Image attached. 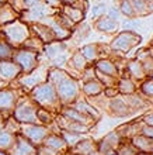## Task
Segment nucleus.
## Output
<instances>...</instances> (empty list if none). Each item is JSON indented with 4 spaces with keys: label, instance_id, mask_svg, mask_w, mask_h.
I'll list each match as a JSON object with an SVG mask.
<instances>
[{
    "label": "nucleus",
    "instance_id": "nucleus-1",
    "mask_svg": "<svg viewBox=\"0 0 153 155\" xmlns=\"http://www.w3.org/2000/svg\"><path fill=\"white\" fill-rule=\"evenodd\" d=\"M31 96L38 104L44 107H55L59 104L56 89L51 82H44V83L37 85L35 89H32Z\"/></svg>",
    "mask_w": 153,
    "mask_h": 155
},
{
    "label": "nucleus",
    "instance_id": "nucleus-2",
    "mask_svg": "<svg viewBox=\"0 0 153 155\" xmlns=\"http://www.w3.org/2000/svg\"><path fill=\"white\" fill-rule=\"evenodd\" d=\"M55 89H56L59 100H61L62 103H65V104L73 103L76 100L77 94H79V85H77V82L70 76L63 79L61 83H58V85L55 86Z\"/></svg>",
    "mask_w": 153,
    "mask_h": 155
},
{
    "label": "nucleus",
    "instance_id": "nucleus-3",
    "mask_svg": "<svg viewBox=\"0 0 153 155\" xmlns=\"http://www.w3.org/2000/svg\"><path fill=\"white\" fill-rule=\"evenodd\" d=\"M4 34L10 44L20 45L28 38V27L21 21H13L4 27Z\"/></svg>",
    "mask_w": 153,
    "mask_h": 155
},
{
    "label": "nucleus",
    "instance_id": "nucleus-4",
    "mask_svg": "<svg viewBox=\"0 0 153 155\" xmlns=\"http://www.w3.org/2000/svg\"><path fill=\"white\" fill-rule=\"evenodd\" d=\"M14 118L21 124H37V109L31 102H23L14 109Z\"/></svg>",
    "mask_w": 153,
    "mask_h": 155
},
{
    "label": "nucleus",
    "instance_id": "nucleus-5",
    "mask_svg": "<svg viewBox=\"0 0 153 155\" xmlns=\"http://www.w3.org/2000/svg\"><path fill=\"white\" fill-rule=\"evenodd\" d=\"M23 137H25L34 145H38L44 143V140L48 137V128L38 124H23Z\"/></svg>",
    "mask_w": 153,
    "mask_h": 155
},
{
    "label": "nucleus",
    "instance_id": "nucleus-6",
    "mask_svg": "<svg viewBox=\"0 0 153 155\" xmlns=\"http://www.w3.org/2000/svg\"><path fill=\"white\" fill-rule=\"evenodd\" d=\"M14 62L21 68L24 72H32L35 71L38 59H37V54L30 49H21L14 55Z\"/></svg>",
    "mask_w": 153,
    "mask_h": 155
},
{
    "label": "nucleus",
    "instance_id": "nucleus-7",
    "mask_svg": "<svg viewBox=\"0 0 153 155\" xmlns=\"http://www.w3.org/2000/svg\"><path fill=\"white\" fill-rule=\"evenodd\" d=\"M141 41V37H138L136 34H133V31H124L122 34H120L115 40L113 41L114 49H120V51H129L131 48H133L135 45Z\"/></svg>",
    "mask_w": 153,
    "mask_h": 155
},
{
    "label": "nucleus",
    "instance_id": "nucleus-8",
    "mask_svg": "<svg viewBox=\"0 0 153 155\" xmlns=\"http://www.w3.org/2000/svg\"><path fill=\"white\" fill-rule=\"evenodd\" d=\"M108 107H110L111 114L115 116V117H126L131 113V109L128 107L125 99H121V97H114L110 102Z\"/></svg>",
    "mask_w": 153,
    "mask_h": 155
},
{
    "label": "nucleus",
    "instance_id": "nucleus-9",
    "mask_svg": "<svg viewBox=\"0 0 153 155\" xmlns=\"http://www.w3.org/2000/svg\"><path fill=\"white\" fill-rule=\"evenodd\" d=\"M21 74V68L13 61H0V76L4 79H14Z\"/></svg>",
    "mask_w": 153,
    "mask_h": 155
},
{
    "label": "nucleus",
    "instance_id": "nucleus-10",
    "mask_svg": "<svg viewBox=\"0 0 153 155\" xmlns=\"http://www.w3.org/2000/svg\"><path fill=\"white\" fill-rule=\"evenodd\" d=\"M62 121L58 120V124L61 127L62 131H70V133H77V134H84L87 131L90 130L89 126H86V124H81V123H77V121H72V120H69L66 117H62L61 118Z\"/></svg>",
    "mask_w": 153,
    "mask_h": 155
},
{
    "label": "nucleus",
    "instance_id": "nucleus-11",
    "mask_svg": "<svg viewBox=\"0 0 153 155\" xmlns=\"http://www.w3.org/2000/svg\"><path fill=\"white\" fill-rule=\"evenodd\" d=\"M14 155H35V148L25 137H16Z\"/></svg>",
    "mask_w": 153,
    "mask_h": 155
},
{
    "label": "nucleus",
    "instance_id": "nucleus-12",
    "mask_svg": "<svg viewBox=\"0 0 153 155\" xmlns=\"http://www.w3.org/2000/svg\"><path fill=\"white\" fill-rule=\"evenodd\" d=\"M96 143L91 138H83L72 147V152L75 155H90L93 151H96Z\"/></svg>",
    "mask_w": 153,
    "mask_h": 155
},
{
    "label": "nucleus",
    "instance_id": "nucleus-13",
    "mask_svg": "<svg viewBox=\"0 0 153 155\" xmlns=\"http://www.w3.org/2000/svg\"><path fill=\"white\" fill-rule=\"evenodd\" d=\"M42 144L55 152H62L68 148V144L65 143V140L62 138V135H58V134H48V137L44 140Z\"/></svg>",
    "mask_w": 153,
    "mask_h": 155
},
{
    "label": "nucleus",
    "instance_id": "nucleus-14",
    "mask_svg": "<svg viewBox=\"0 0 153 155\" xmlns=\"http://www.w3.org/2000/svg\"><path fill=\"white\" fill-rule=\"evenodd\" d=\"M62 116L69 120H72V121H77V123H81V124H86V126L91 127V118L87 117L86 114H83L81 111L76 110V109H73V107H65L62 109Z\"/></svg>",
    "mask_w": 153,
    "mask_h": 155
},
{
    "label": "nucleus",
    "instance_id": "nucleus-15",
    "mask_svg": "<svg viewBox=\"0 0 153 155\" xmlns=\"http://www.w3.org/2000/svg\"><path fill=\"white\" fill-rule=\"evenodd\" d=\"M132 145L138 150V152H153V141L142 134H136L131 138Z\"/></svg>",
    "mask_w": 153,
    "mask_h": 155
},
{
    "label": "nucleus",
    "instance_id": "nucleus-16",
    "mask_svg": "<svg viewBox=\"0 0 153 155\" xmlns=\"http://www.w3.org/2000/svg\"><path fill=\"white\" fill-rule=\"evenodd\" d=\"M70 107L81 111L83 114H86L87 117L91 118V120H98V118H100V113H98V110L94 109L91 104H89V103L84 102V100H76L75 103H72V106Z\"/></svg>",
    "mask_w": 153,
    "mask_h": 155
},
{
    "label": "nucleus",
    "instance_id": "nucleus-17",
    "mask_svg": "<svg viewBox=\"0 0 153 155\" xmlns=\"http://www.w3.org/2000/svg\"><path fill=\"white\" fill-rule=\"evenodd\" d=\"M16 106V94L11 90H0V111H8Z\"/></svg>",
    "mask_w": 153,
    "mask_h": 155
},
{
    "label": "nucleus",
    "instance_id": "nucleus-18",
    "mask_svg": "<svg viewBox=\"0 0 153 155\" xmlns=\"http://www.w3.org/2000/svg\"><path fill=\"white\" fill-rule=\"evenodd\" d=\"M103 90H104V85H103L100 81H96V79L87 81L84 83V86H83V92H84L87 96H97V94H100Z\"/></svg>",
    "mask_w": 153,
    "mask_h": 155
},
{
    "label": "nucleus",
    "instance_id": "nucleus-19",
    "mask_svg": "<svg viewBox=\"0 0 153 155\" xmlns=\"http://www.w3.org/2000/svg\"><path fill=\"white\" fill-rule=\"evenodd\" d=\"M97 71L104 75H108V76H117L118 75L115 65L111 61H107V59H101V61L97 62Z\"/></svg>",
    "mask_w": 153,
    "mask_h": 155
},
{
    "label": "nucleus",
    "instance_id": "nucleus-20",
    "mask_svg": "<svg viewBox=\"0 0 153 155\" xmlns=\"http://www.w3.org/2000/svg\"><path fill=\"white\" fill-rule=\"evenodd\" d=\"M16 143V135H13L10 131H0V150H11Z\"/></svg>",
    "mask_w": 153,
    "mask_h": 155
},
{
    "label": "nucleus",
    "instance_id": "nucleus-21",
    "mask_svg": "<svg viewBox=\"0 0 153 155\" xmlns=\"http://www.w3.org/2000/svg\"><path fill=\"white\" fill-rule=\"evenodd\" d=\"M128 72L129 75L135 79H143V76L146 75L143 66H142L141 61H131L128 62Z\"/></svg>",
    "mask_w": 153,
    "mask_h": 155
},
{
    "label": "nucleus",
    "instance_id": "nucleus-22",
    "mask_svg": "<svg viewBox=\"0 0 153 155\" xmlns=\"http://www.w3.org/2000/svg\"><path fill=\"white\" fill-rule=\"evenodd\" d=\"M65 49H66L65 44H48L45 47V54L51 59H56L58 57H61Z\"/></svg>",
    "mask_w": 153,
    "mask_h": 155
},
{
    "label": "nucleus",
    "instance_id": "nucleus-23",
    "mask_svg": "<svg viewBox=\"0 0 153 155\" xmlns=\"http://www.w3.org/2000/svg\"><path fill=\"white\" fill-rule=\"evenodd\" d=\"M118 92L124 94H133L135 92V83L129 78H121L118 82Z\"/></svg>",
    "mask_w": 153,
    "mask_h": 155
},
{
    "label": "nucleus",
    "instance_id": "nucleus-24",
    "mask_svg": "<svg viewBox=\"0 0 153 155\" xmlns=\"http://www.w3.org/2000/svg\"><path fill=\"white\" fill-rule=\"evenodd\" d=\"M61 134H62V138L65 140V143L68 144V147L76 145L84 137V134H77V133H70V131H62V130H61Z\"/></svg>",
    "mask_w": 153,
    "mask_h": 155
},
{
    "label": "nucleus",
    "instance_id": "nucleus-25",
    "mask_svg": "<svg viewBox=\"0 0 153 155\" xmlns=\"http://www.w3.org/2000/svg\"><path fill=\"white\" fill-rule=\"evenodd\" d=\"M34 28L38 31V35L41 37V40L45 41V42H49L51 40L55 38V34L51 30V27H46V25H34Z\"/></svg>",
    "mask_w": 153,
    "mask_h": 155
},
{
    "label": "nucleus",
    "instance_id": "nucleus-26",
    "mask_svg": "<svg viewBox=\"0 0 153 155\" xmlns=\"http://www.w3.org/2000/svg\"><path fill=\"white\" fill-rule=\"evenodd\" d=\"M105 141V143L108 144L111 148H114V150H117L120 145H121V143H122V138H121V135L118 134L117 131H113V133H110V134H107L103 138Z\"/></svg>",
    "mask_w": 153,
    "mask_h": 155
},
{
    "label": "nucleus",
    "instance_id": "nucleus-27",
    "mask_svg": "<svg viewBox=\"0 0 153 155\" xmlns=\"http://www.w3.org/2000/svg\"><path fill=\"white\" fill-rule=\"evenodd\" d=\"M80 54L86 58V59H90V61L96 59V58H97V54H98V51H97V45L96 44L86 45V47H83V48L80 49Z\"/></svg>",
    "mask_w": 153,
    "mask_h": 155
},
{
    "label": "nucleus",
    "instance_id": "nucleus-28",
    "mask_svg": "<svg viewBox=\"0 0 153 155\" xmlns=\"http://www.w3.org/2000/svg\"><path fill=\"white\" fill-rule=\"evenodd\" d=\"M117 155H138V150L132 145V143H121L117 148Z\"/></svg>",
    "mask_w": 153,
    "mask_h": 155
},
{
    "label": "nucleus",
    "instance_id": "nucleus-29",
    "mask_svg": "<svg viewBox=\"0 0 153 155\" xmlns=\"http://www.w3.org/2000/svg\"><path fill=\"white\" fill-rule=\"evenodd\" d=\"M16 17L14 12H13L11 7H8V6H3V7H0V23L4 24V23H10Z\"/></svg>",
    "mask_w": 153,
    "mask_h": 155
},
{
    "label": "nucleus",
    "instance_id": "nucleus-30",
    "mask_svg": "<svg viewBox=\"0 0 153 155\" xmlns=\"http://www.w3.org/2000/svg\"><path fill=\"white\" fill-rule=\"evenodd\" d=\"M97 27H98L100 31L108 33V31H114V30L117 28V23L114 20H111V18H103L101 21H98Z\"/></svg>",
    "mask_w": 153,
    "mask_h": 155
},
{
    "label": "nucleus",
    "instance_id": "nucleus-31",
    "mask_svg": "<svg viewBox=\"0 0 153 155\" xmlns=\"http://www.w3.org/2000/svg\"><path fill=\"white\" fill-rule=\"evenodd\" d=\"M72 65L75 66L76 69H79V71L86 69V68H87V59H86V58L79 52V54H76V55L72 58Z\"/></svg>",
    "mask_w": 153,
    "mask_h": 155
},
{
    "label": "nucleus",
    "instance_id": "nucleus-32",
    "mask_svg": "<svg viewBox=\"0 0 153 155\" xmlns=\"http://www.w3.org/2000/svg\"><path fill=\"white\" fill-rule=\"evenodd\" d=\"M13 57V49L6 41H0V59H8Z\"/></svg>",
    "mask_w": 153,
    "mask_h": 155
},
{
    "label": "nucleus",
    "instance_id": "nucleus-33",
    "mask_svg": "<svg viewBox=\"0 0 153 155\" xmlns=\"http://www.w3.org/2000/svg\"><path fill=\"white\" fill-rule=\"evenodd\" d=\"M37 118H38V123L49 124L52 121V114L46 110H37Z\"/></svg>",
    "mask_w": 153,
    "mask_h": 155
},
{
    "label": "nucleus",
    "instance_id": "nucleus-34",
    "mask_svg": "<svg viewBox=\"0 0 153 155\" xmlns=\"http://www.w3.org/2000/svg\"><path fill=\"white\" fill-rule=\"evenodd\" d=\"M141 90L146 94V96H150V97H153V79L146 81L145 83L141 86Z\"/></svg>",
    "mask_w": 153,
    "mask_h": 155
},
{
    "label": "nucleus",
    "instance_id": "nucleus-35",
    "mask_svg": "<svg viewBox=\"0 0 153 155\" xmlns=\"http://www.w3.org/2000/svg\"><path fill=\"white\" fill-rule=\"evenodd\" d=\"M24 45L30 51H32L34 48H41V40H31V38H27L24 41Z\"/></svg>",
    "mask_w": 153,
    "mask_h": 155
},
{
    "label": "nucleus",
    "instance_id": "nucleus-36",
    "mask_svg": "<svg viewBox=\"0 0 153 155\" xmlns=\"http://www.w3.org/2000/svg\"><path fill=\"white\" fill-rule=\"evenodd\" d=\"M66 13L69 14V17L73 20V23H76V21H79L83 17V14H81L79 10H73V8H66Z\"/></svg>",
    "mask_w": 153,
    "mask_h": 155
},
{
    "label": "nucleus",
    "instance_id": "nucleus-37",
    "mask_svg": "<svg viewBox=\"0 0 153 155\" xmlns=\"http://www.w3.org/2000/svg\"><path fill=\"white\" fill-rule=\"evenodd\" d=\"M141 134L145 135V137H148L149 140H152L153 141V127L148 126V124H143L141 128Z\"/></svg>",
    "mask_w": 153,
    "mask_h": 155
},
{
    "label": "nucleus",
    "instance_id": "nucleus-38",
    "mask_svg": "<svg viewBox=\"0 0 153 155\" xmlns=\"http://www.w3.org/2000/svg\"><path fill=\"white\" fill-rule=\"evenodd\" d=\"M121 8H122V13H124V14H126V16H132V14H133V12H132V6L129 4L128 0H125L124 3H122Z\"/></svg>",
    "mask_w": 153,
    "mask_h": 155
},
{
    "label": "nucleus",
    "instance_id": "nucleus-39",
    "mask_svg": "<svg viewBox=\"0 0 153 155\" xmlns=\"http://www.w3.org/2000/svg\"><path fill=\"white\" fill-rule=\"evenodd\" d=\"M143 124H148V126L153 127V111L152 113H148V114L143 117Z\"/></svg>",
    "mask_w": 153,
    "mask_h": 155
},
{
    "label": "nucleus",
    "instance_id": "nucleus-40",
    "mask_svg": "<svg viewBox=\"0 0 153 155\" xmlns=\"http://www.w3.org/2000/svg\"><path fill=\"white\" fill-rule=\"evenodd\" d=\"M105 8H107L105 4H97V6H94V8H93V13H94V14H101Z\"/></svg>",
    "mask_w": 153,
    "mask_h": 155
},
{
    "label": "nucleus",
    "instance_id": "nucleus-41",
    "mask_svg": "<svg viewBox=\"0 0 153 155\" xmlns=\"http://www.w3.org/2000/svg\"><path fill=\"white\" fill-rule=\"evenodd\" d=\"M38 2H40V0H23L24 6H28V7H31V6H34V4H37Z\"/></svg>",
    "mask_w": 153,
    "mask_h": 155
},
{
    "label": "nucleus",
    "instance_id": "nucleus-42",
    "mask_svg": "<svg viewBox=\"0 0 153 155\" xmlns=\"http://www.w3.org/2000/svg\"><path fill=\"white\" fill-rule=\"evenodd\" d=\"M104 155H117V150H108Z\"/></svg>",
    "mask_w": 153,
    "mask_h": 155
},
{
    "label": "nucleus",
    "instance_id": "nucleus-43",
    "mask_svg": "<svg viewBox=\"0 0 153 155\" xmlns=\"http://www.w3.org/2000/svg\"><path fill=\"white\" fill-rule=\"evenodd\" d=\"M110 14H111V16H113V17H118V10H117V8H113Z\"/></svg>",
    "mask_w": 153,
    "mask_h": 155
},
{
    "label": "nucleus",
    "instance_id": "nucleus-44",
    "mask_svg": "<svg viewBox=\"0 0 153 155\" xmlns=\"http://www.w3.org/2000/svg\"><path fill=\"white\" fill-rule=\"evenodd\" d=\"M138 155H153V152H138Z\"/></svg>",
    "mask_w": 153,
    "mask_h": 155
},
{
    "label": "nucleus",
    "instance_id": "nucleus-45",
    "mask_svg": "<svg viewBox=\"0 0 153 155\" xmlns=\"http://www.w3.org/2000/svg\"><path fill=\"white\" fill-rule=\"evenodd\" d=\"M62 2H66V3H73V2H76V0H62Z\"/></svg>",
    "mask_w": 153,
    "mask_h": 155
},
{
    "label": "nucleus",
    "instance_id": "nucleus-46",
    "mask_svg": "<svg viewBox=\"0 0 153 155\" xmlns=\"http://www.w3.org/2000/svg\"><path fill=\"white\" fill-rule=\"evenodd\" d=\"M0 131H3V123H2V120H0Z\"/></svg>",
    "mask_w": 153,
    "mask_h": 155
},
{
    "label": "nucleus",
    "instance_id": "nucleus-47",
    "mask_svg": "<svg viewBox=\"0 0 153 155\" xmlns=\"http://www.w3.org/2000/svg\"><path fill=\"white\" fill-rule=\"evenodd\" d=\"M0 155H6V154H4V152L2 151V150H0Z\"/></svg>",
    "mask_w": 153,
    "mask_h": 155
},
{
    "label": "nucleus",
    "instance_id": "nucleus-48",
    "mask_svg": "<svg viewBox=\"0 0 153 155\" xmlns=\"http://www.w3.org/2000/svg\"><path fill=\"white\" fill-rule=\"evenodd\" d=\"M4 2H6V0H0V4H2V3H4Z\"/></svg>",
    "mask_w": 153,
    "mask_h": 155
},
{
    "label": "nucleus",
    "instance_id": "nucleus-49",
    "mask_svg": "<svg viewBox=\"0 0 153 155\" xmlns=\"http://www.w3.org/2000/svg\"><path fill=\"white\" fill-rule=\"evenodd\" d=\"M150 75H152V79H153V72H152V74H150Z\"/></svg>",
    "mask_w": 153,
    "mask_h": 155
},
{
    "label": "nucleus",
    "instance_id": "nucleus-50",
    "mask_svg": "<svg viewBox=\"0 0 153 155\" xmlns=\"http://www.w3.org/2000/svg\"><path fill=\"white\" fill-rule=\"evenodd\" d=\"M149 2H152V3H153V0H149Z\"/></svg>",
    "mask_w": 153,
    "mask_h": 155
},
{
    "label": "nucleus",
    "instance_id": "nucleus-51",
    "mask_svg": "<svg viewBox=\"0 0 153 155\" xmlns=\"http://www.w3.org/2000/svg\"><path fill=\"white\" fill-rule=\"evenodd\" d=\"M152 103H153V100H152Z\"/></svg>",
    "mask_w": 153,
    "mask_h": 155
}]
</instances>
